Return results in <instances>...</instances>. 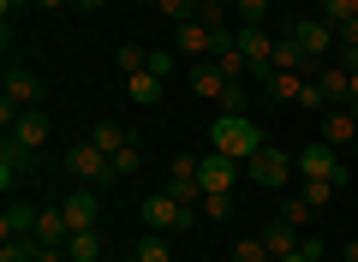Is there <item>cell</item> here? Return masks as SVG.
I'll return each mask as SVG.
<instances>
[{
  "label": "cell",
  "mask_w": 358,
  "mask_h": 262,
  "mask_svg": "<svg viewBox=\"0 0 358 262\" xmlns=\"http://www.w3.org/2000/svg\"><path fill=\"white\" fill-rule=\"evenodd\" d=\"M209 150H221V155H233V161H251L257 150H263V125L251 119V113H221L215 125H209Z\"/></svg>",
  "instance_id": "1"
},
{
  "label": "cell",
  "mask_w": 358,
  "mask_h": 262,
  "mask_svg": "<svg viewBox=\"0 0 358 262\" xmlns=\"http://www.w3.org/2000/svg\"><path fill=\"white\" fill-rule=\"evenodd\" d=\"M293 155L287 150H275V143H263V150L251 155V161H245V179H251V185H263V191H281L287 179H293Z\"/></svg>",
  "instance_id": "2"
},
{
  "label": "cell",
  "mask_w": 358,
  "mask_h": 262,
  "mask_svg": "<svg viewBox=\"0 0 358 262\" xmlns=\"http://www.w3.org/2000/svg\"><path fill=\"white\" fill-rule=\"evenodd\" d=\"M143 226H155V233H173V226H197V209H185V203L173 197V191H150L143 197Z\"/></svg>",
  "instance_id": "3"
},
{
  "label": "cell",
  "mask_w": 358,
  "mask_h": 262,
  "mask_svg": "<svg viewBox=\"0 0 358 262\" xmlns=\"http://www.w3.org/2000/svg\"><path fill=\"white\" fill-rule=\"evenodd\" d=\"M66 173H72V179H84V185H114V161H108V155L96 150L90 138L66 150Z\"/></svg>",
  "instance_id": "4"
},
{
  "label": "cell",
  "mask_w": 358,
  "mask_h": 262,
  "mask_svg": "<svg viewBox=\"0 0 358 262\" xmlns=\"http://www.w3.org/2000/svg\"><path fill=\"white\" fill-rule=\"evenodd\" d=\"M215 42H221V30L197 24V18H185V24H173V54H179L185 66H192V60H209V54H215Z\"/></svg>",
  "instance_id": "5"
},
{
  "label": "cell",
  "mask_w": 358,
  "mask_h": 262,
  "mask_svg": "<svg viewBox=\"0 0 358 262\" xmlns=\"http://www.w3.org/2000/svg\"><path fill=\"white\" fill-rule=\"evenodd\" d=\"M287 36H293L299 48L310 54V60H322V54H329L334 42H341V36H334V24H329V18H293V24H287Z\"/></svg>",
  "instance_id": "6"
},
{
  "label": "cell",
  "mask_w": 358,
  "mask_h": 262,
  "mask_svg": "<svg viewBox=\"0 0 358 262\" xmlns=\"http://www.w3.org/2000/svg\"><path fill=\"white\" fill-rule=\"evenodd\" d=\"M60 214H66V226H72V233H96V221H102V197H96L90 185H78L72 197L60 203Z\"/></svg>",
  "instance_id": "7"
},
{
  "label": "cell",
  "mask_w": 358,
  "mask_h": 262,
  "mask_svg": "<svg viewBox=\"0 0 358 262\" xmlns=\"http://www.w3.org/2000/svg\"><path fill=\"white\" fill-rule=\"evenodd\" d=\"M341 150H329V143H305V150H299V179H329V185H334V173H341Z\"/></svg>",
  "instance_id": "8"
},
{
  "label": "cell",
  "mask_w": 358,
  "mask_h": 262,
  "mask_svg": "<svg viewBox=\"0 0 358 262\" xmlns=\"http://www.w3.org/2000/svg\"><path fill=\"white\" fill-rule=\"evenodd\" d=\"M227 89H233V78H221L215 60H192V96H197V101H215V108H221Z\"/></svg>",
  "instance_id": "9"
},
{
  "label": "cell",
  "mask_w": 358,
  "mask_h": 262,
  "mask_svg": "<svg viewBox=\"0 0 358 262\" xmlns=\"http://www.w3.org/2000/svg\"><path fill=\"white\" fill-rule=\"evenodd\" d=\"M322 143H329V150H352V143H358V108H352V101L322 119Z\"/></svg>",
  "instance_id": "10"
},
{
  "label": "cell",
  "mask_w": 358,
  "mask_h": 262,
  "mask_svg": "<svg viewBox=\"0 0 358 262\" xmlns=\"http://www.w3.org/2000/svg\"><path fill=\"white\" fill-rule=\"evenodd\" d=\"M233 173H239V161L221 150H209L203 161H197V179H203V191H233Z\"/></svg>",
  "instance_id": "11"
},
{
  "label": "cell",
  "mask_w": 358,
  "mask_h": 262,
  "mask_svg": "<svg viewBox=\"0 0 358 262\" xmlns=\"http://www.w3.org/2000/svg\"><path fill=\"white\" fill-rule=\"evenodd\" d=\"M36 214L42 209H30V203H6V214H0V238L13 245V238H30L36 233Z\"/></svg>",
  "instance_id": "12"
},
{
  "label": "cell",
  "mask_w": 358,
  "mask_h": 262,
  "mask_svg": "<svg viewBox=\"0 0 358 262\" xmlns=\"http://www.w3.org/2000/svg\"><path fill=\"white\" fill-rule=\"evenodd\" d=\"M0 101H13L18 113L36 108V72H24V66H6V96H0Z\"/></svg>",
  "instance_id": "13"
},
{
  "label": "cell",
  "mask_w": 358,
  "mask_h": 262,
  "mask_svg": "<svg viewBox=\"0 0 358 262\" xmlns=\"http://www.w3.org/2000/svg\"><path fill=\"white\" fill-rule=\"evenodd\" d=\"M30 155H36V150H24V143L6 131V143H0V185H13L18 173H30Z\"/></svg>",
  "instance_id": "14"
},
{
  "label": "cell",
  "mask_w": 358,
  "mask_h": 262,
  "mask_svg": "<svg viewBox=\"0 0 358 262\" xmlns=\"http://www.w3.org/2000/svg\"><path fill=\"white\" fill-rule=\"evenodd\" d=\"M13 138L24 143V150H42V143H48V113L24 108V113H18V125H13Z\"/></svg>",
  "instance_id": "15"
},
{
  "label": "cell",
  "mask_w": 358,
  "mask_h": 262,
  "mask_svg": "<svg viewBox=\"0 0 358 262\" xmlns=\"http://www.w3.org/2000/svg\"><path fill=\"white\" fill-rule=\"evenodd\" d=\"M126 96H131V108H155V101H162V78L143 66V72L126 78Z\"/></svg>",
  "instance_id": "16"
},
{
  "label": "cell",
  "mask_w": 358,
  "mask_h": 262,
  "mask_svg": "<svg viewBox=\"0 0 358 262\" xmlns=\"http://www.w3.org/2000/svg\"><path fill=\"white\" fill-rule=\"evenodd\" d=\"M268 66H275V72H310V54L299 48L293 36H275V60Z\"/></svg>",
  "instance_id": "17"
},
{
  "label": "cell",
  "mask_w": 358,
  "mask_h": 262,
  "mask_svg": "<svg viewBox=\"0 0 358 262\" xmlns=\"http://www.w3.org/2000/svg\"><path fill=\"white\" fill-rule=\"evenodd\" d=\"M30 238H36V245H66V238H72V226H66L60 209H42V214H36V233H30Z\"/></svg>",
  "instance_id": "18"
},
{
  "label": "cell",
  "mask_w": 358,
  "mask_h": 262,
  "mask_svg": "<svg viewBox=\"0 0 358 262\" xmlns=\"http://www.w3.org/2000/svg\"><path fill=\"white\" fill-rule=\"evenodd\" d=\"M90 143H96L102 155H114V150H126V143H131V131H126V125H114V119H102V125H90Z\"/></svg>",
  "instance_id": "19"
},
{
  "label": "cell",
  "mask_w": 358,
  "mask_h": 262,
  "mask_svg": "<svg viewBox=\"0 0 358 262\" xmlns=\"http://www.w3.org/2000/svg\"><path fill=\"white\" fill-rule=\"evenodd\" d=\"M263 245H268V262H281V256H293V250H299V226H268V233H263Z\"/></svg>",
  "instance_id": "20"
},
{
  "label": "cell",
  "mask_w": 358,
  "mask_h": 262,
  "mask_svg": "<svg viewBox=\"0 0 358 262\" xmlns=\"http://www.w3.org/2000/svg\"><path fill=\"white\" fill-rule=\"evenodd\" d=\"M114 66H120V78L143 72V66H150V48H143V42H120V48H114Z\"/></svg>",
  "instance_id": "21"
},
{
  "label": "cell",
  "mask_w": 358,
  "mask_h": 262,
  "mask_svg": "<svg viewBox=\"0 0 358 262\" xmlns=\"http://www.w3.org/2000/svg\"><path fill=\"white\" fill-rule=\"evenodd\" d=\"M66 256H72V262H102V238H96V233H72V238H66Z\"/></svg>",
  "instance_id": "22"
},
{
  "label": "cell",
  "mask_w": 358,
  "mask_h": 262,
  "mask_svg": "<svg viewBox=\"0 0 358 262\" xmlns=\"http://www.w3.org/2000/svg\"><path fill=\"white\" fill-rule=\"evenodd\" d=\"M299 89H305V72H275L268 78V96L275 101H299Z\"/></svg>",
  "instance_id": "23"
},
{
  "label": "cell",
  "mask_w": 358,
  "mask_h": 262,
  "mask_svg": "<svg viewBox=\"0 0 358 262\" xmlns=\"http://www.w3.org/2000/svg\"><path fill=\"white\" fill-rule=\"evenodd\" d=\"M108 161H114V179H131V173H138V167H143V150H138V138H131L126 150H114V155H108Z\"/></svg>",
  "instance_id": "24"
},
{
  "label": "cell",
  "mask_w": 358,
  "mask_h": 262,
  "mask_svg": "<svg viewBox=\"0 0 358 262\" xmlns=\"http://www.w3.org/2000/svg\"><path fill=\"white\" fill-rule=\"evenodd\" d=\"M150 6H155V13L167 18V24H185V18L197 13V0H150Z\"/></svg>",
  "instance_id": "25"
},
{
  "label": "cell",
  "mask_w": 358,
  "mask_h": 262,
  "mask_svg": "<svg viewBox=\"0 0 358 262\" xmlns=\"http://www.w3.org/2000/svg\"><path fill=\"white\" fill-rule=\"evenodd\" d=\"M197 24H209V30H227V6H221V0H197Z\"/></svg>",
  "instance_id": "26"
},
{
  "label": "cell",
  "mask_w": 358,
  "mask_h": 262,
  "mask_svg": "<svg viewBox=\"0 0 358 262\" xmlns=\"http://www.w3.org/2000/svg\"><path fill=\"white\" fill-rule=\"evenodd\" d=\"M317 18H329V24L341 30L346 18H358V0H322V13H317Z\"/></svg>",
  "instance_id": "27"
},
{
  "label": "cell",
  "mask_w": 358,
  "mask_h": 262,
  "mask_svg": "<svg viewBox=\"0 0 358 262\" xmlns=\"http://www.w3.org/2000/svg\"><path fill=\"white\" fill-rule=\"evenodd\" d=\"M299 197H305L310 209H322V203L334 197V185H329V179H299Z\"/></svg>",
  "instance_id": "28"
},
{
  "label": "cell",
  "mask_w": 358,
  "mask_h": 262,
  "mask_svg": "<svg viewBox=\"0 0 358 262\" xmlns=\"http://www.w3.org/2000/svg\"><path fill=\"white\" fill-rule=\"evenodd\" d=\"M203 214L209 221H227L233 214V191H203Z\"/></svg>",
  "instance_id": "29"
},
{
  "label": "cell",
  "mask_w": 358,
  "mask_h": 262,
  "mask_svg": "<svg viewBox=\"0 0 358 262\" xmlns=\"http://www.w3.org/2000/svg\"><path fill=\"white\" fill-rule=\"evenodd\" d=\"M138 262H173V250H167L162 238L150 233V238H138Z\"/></svg>",
  "instance_id": "30"
},
{
  "label": "cell",
  "mask_w": 358,
  "mask_h": 262,
  "mask_svg": "<svg viewBox=\"0 0 358 262\" xmlns=\"http://www.w3.org/2000/svg\"><path fill=\"white\" fill-rule=\"evenodd\" d=\"M233 262H268V245H263V238H239Z\"/></svg>",
  "instance_id": "31"
},
{
  "label": "cell",
  "mask_w": 358,
  "mask_h": 262,
  "mask_svg": "<svg viewBox=\"0 0 358 262\" xmlns=\"http://www.w3.org/2000/svg\"><path fill=\"white\" fill-rule=\"evenodd\" d=\"M173 66H179V54H173V48H150V72H155V78H167Z\"/></svg>",
  "instance_id": "32"
},
{
  "label": "cell",
  "mask_w": 358,
  "mask_h": 262,
  "mask_svg": "<svg viewBox=\"0 0 358 262\" xmlns=\"http://www.w3.org/2000/svg\"><path fill=\"white\" fill-rule=\"evenodd\" d=\"M167 179H197V155H173L167 161Z\"/></svg>",
  "instance_id": "33"
},
{
  "label": "cell",
  "mask_w": 358,
  "mask_h": 262,
  "mask_svg": "<svg viewBox=\"0 0 358 262\" xmlns=\"http://www.w3.org/2000/svg\"><path fill=\"white\" fill-rule=\"evenodd\" d=\"M310 214H317V209H310V203H305V197H293V203H287V214H281V221H287V226H305V221H310Z\"/></svg>",
  "instance_id": "34"
},
{
  "label": "cell",
  "mask_w": 358,
  "mask_h": 262,
  "mask_svg": "<svg viewBox=\"0 0 358 262\" xmlns=\"http://www.w3.org/2000/svg\"><path fill=\"white\" fill-rule=\"evenodd\" d=\"M233 6H239L245 24H263V13H268V0H233Z\"/></svg>",
  "instance_id": "35"
},
{
  "label": "cell",
  "mask_w": 358,
  "mask_h": 262,
  "mask_svg": "<svg viewBox=\"0 0 358 262\" xmlns=\"http://www.w3.org/2000/svg\"><path fill=\"white\" fill-rule=\"evenodd\" d=\"M24 6H36V0H0V18H6V24H13V18L24 13Z\"/></svg>",
  "instance_id": "36"
},
{
  "label": "cell",
  "mask_w": 358,
  "mask_h": 262,
  "mask_svg": "<svg viewBox=\"0 0 358 262\" xmlns=\"http://www.w3.org/2000/svg\"><path fill=\"white\" fill-rule=\"evenodd\" d=\"M42 13H60V6H78V0H36Z\"/></svg>",
  "instance_id": "37"
},
{
  "label": "cell",
  "mask_w": 358,
  "mask_h": 262,
  "mask_svg": "<svg viewBox=\"0 0 358 262\" xmlns=\"http://www.w3.org/2000/svg\"><path fill=\"white\" fill-rule=\"evenodd\" d=\"M281 262H317V256H310V250H305V245H299V250H293V256H281Z\"/></svg>",
  "instance_id": "38"
},
{
  "label": "cell",
  "mask_w": 358,
  "mask_h": 262,
  "mask_svg": "<svg viewBox=\"0 0 358 262\" xmlns=\"http://www.w3.org/2000/svg\"><path fill=\"white\" fill-rule=\"evenodd\" d=\"M78 6H84V13H102V6H108V0H78Z\"/></svg>",
  "instance_id": "39"
},
{
  "label": "cell",
  "mask_w": 358,
  "mask_h": 262,
  "mask_svg": "<svg viewBox=\"0 0 358 262\" xmlns=\"http://www.w3.org/2000/svg\"><path fill=\"white\" fill-rule=\"evenodd\" d=\"M341 262H358V245H346V256H341Z\"/></svg>",
  "instance_id": "40"
},
{
  "label": "cell",
  "mask_w": 358,
  "mask_h": 262,
  "mask_svg": "<svg viewBox=\"0 0 358 262\" xmlns=\"http://www.w3.org/2000/svg\"><path fill=\"white\" fill-rule=\"evenodd\" d=\"M352 108H358V72H352Z\"/></svg>",
  "instance_id": "41"
},
{
  "label": "cell",
  "mask_w": 358,
  "mask_h": 262,
  "mask_svg": "<svg viewBox=\"0 0 358 262\" xmlns=\"http://www.w3.org/2000/svg\"><path fill=\"white\" fill-rule=\"evenodd\" d=\"M120 262H138V250H131V256H120Z\"/></svg>",
  "instance_id": "42"
},
{
  "label": "cell",
  "mask_w": 358,
  "mask_h": 262,
  "mask_svg": "<svg viewBox=\"0 0 358 262\" xmlns=\"http://www.w3.org/2000/svg\"><path fill=\"white\" fill-rule=\"evenodd\" d=\"M352 161H358V143H352Z\"/></svg>",
  "instance_id": "43"
},
{
  "label": "cell",
  "mask_w": 358,
  "mask_h": 262,
  "mask_svg": "<svg viewBox=\"0 0 358 262\" xmlns=\"http://www.w3.org/2000/svg\"><path fill=\"white\" fill-rule=\"evenodd\" d=\"M221 6H233V0H221Z\"/></svg>",
  "instance_id": "44"
}]
</instances>
